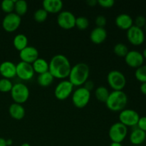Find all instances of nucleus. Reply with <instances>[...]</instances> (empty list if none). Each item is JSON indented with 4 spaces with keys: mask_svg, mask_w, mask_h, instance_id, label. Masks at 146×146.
<instances>
[{
    "mask_svg": "<svg viewBox=\"0 0 146 146\" xmlns=\"http://www.w3.org/2000/svg\"><path fill=\"white\" fill-rule=\"evenodd\" d=\"M109 94L110 93L108 91V88L104 86H98L96 89L95 91L96 97L101 102L106 103V100L108 99Z\"/></svg>",
    "mask_w": 146,
    "mask_h": 146,
    "instance_id": "obj_25",
    "label": "nucleus"
},
{
    "mask_svg": "<svg viewBox=\"0 0 146 146\" xmlns=\"http://www.w3.org/2000/svg\"><path fill=\"white\" fill-rule=\"evenodd\" d=\"M107 38V31L104 28L95 27L90 34L91 41L96 44H99L104 42Z\"/></svg>",
    "mask_w": 146,
    "mask_h": 146,
    "instance_id": "obj_19",
    "label": "nucleus"
},
{
    "mask_svg": "<svg viewBox=\"0 0 146 146\" xmlns=\"http://www.w3.org/2000/svg\"><path fill=\"white\" fill-rule=\"evenodd\" d=\"M140 90L143 94L146 95V82L141 84V86H140Z\"/></svg>",
    "mask_w": 146,
    "mask_h": 146,
    "instance_id": "obj_38",
    "label": "nucleus"
},
{
    "mask_svg": "<svg viewBox=\"0 0 146 146\" xmlns=\"http://www.w3.org/2000/svg\"><path fill=\"white\" fill-rule=\"evenodd\" d=\"M90 74L89 66L83 62L78 63L71 67L68 76V81L73 86H80L84 85V83L88 80Z\"/></svg>",
    "mask_w": 146,
    "mask_h": 146,
    "instance_id": "obj_2",
    "label": "nucleus"
},
{
    "mask_svg": "<svg viewBox=\"0 0 146 146\" xmlns=\"http://www.w3.org/2000/svg\"><path fill=\"white\" fill-rule=\"evenodd\" d=\"M0 74L4 78H14L16 74V65L9 61H3L0 64Z\"/></svg>",
    "mask_w": 146,
    "mask_h": 146,
    "instance_id": "obj_16",
    "label": "nucleus"
},
{
    "mask_svg": "<svg viewBox=\"0 0 146 146\" xmlns=\"http://www.w3.org/2000/svg\"><path fill=\"white\" fill-rule=\"evenodd\" d=\"M19 58L21 61L32 64L38 58V51L35 47L27 46L19 51Z\"/></svg>",
    "mask_w": 146,
    "mask_h": 146,
    "instance_id": "obj_15",
    "label": "nucleus"
},
{
    "mask_svg": "<svg viewBox=\"0 0 146 146\" xmlns=\"http://www.w3.org/2000/svg\"><path fill=\"white\" fill-rule=\"evenodd\" d=\"M135 77L141 84L146 82V65H142L136 68L135 71Z\"/></svg>",
    "mask_w": 146,
    "mask_h": 146,
    "instance_id": "obj_29",
    "label": "nucleus"
},
{
    "mask_svg": "<svg viewBox=\"0 0 146 146\" xmlns=\"http://www.w3.org/2000/svg\"><path fill=\"white\" fill-rule=\"evenodd\" d=\"M145 27V31H146V24H145V27Z\"/></svg>",
    "mask_w": 146,
    "mask_h": 146,
    "instance_id": "obj_45",
    "label": "nucleus"
},
{
    "mask_svg": "<svg viewBox=\"0 0 146 146\" xmlns=\"http://www.w3.org/2000/svg\"><path fill=\"white\" fill-rule=\"evenodd\" d=\"M128 134V127L121 123L113 124L108 131V135L112 142L121 143L125 140Z\"/></svg>",
    "mask_w": 146,
    "mask_h": 146,
    "instance_id": "obj_6",
    "label": "nucleus"
},
{
    "mask_svg": "<svg viewBox=\"0 0 146 146\" xmlns=\"http://www.w3.org/2000/svg\"><path fill=\"white\" fill-rule=\"evenodd\" d=\"M6 143H7V146H9V145H12V140L11 139H7L6 140Z\"/></svg>",
    "mask_w": 146,
    "mask_h": 146,
    "instance_id": "obj_42",
    "label": "nucleus"
},
{
    "mask_svg": "<svg viewBox=\"0 0 146 146\" xmlns=\"http://www.w3.org/2000/svg\"><path fill=\"white\" fill-rule=\"evenodd\" d=\"M76 18L72 12L69 11H62L58 13L57 23L61 28L64 29H71L75 27Z\"/></svg>",
    "mask_w": 146,
    "mask_h": 146,
    "instance_id": "obj_12",
    "label": "nucleus"
},
{
    "mask_svg": "<svg viewBox=\"0 0 146 146\" xmlns=\"http://www.w3.org/2000/svg\"><path fill=\"white\" fill-rule=\"evenodd\" d=\"M0 146H7L6 140L3 138H0Z\"/></svg>",
    "mask_w": 146,
    "mask_h": 146,
    "instance_id": "obj_40",
    "label": "nucleus"
},
{
    "mask_svg": "<svg viewBox=\"0 0 146 146\" xmlns=\"http://www.w3.org/2000/svg\"><path fill=\"white\" fill-rule=\"evenodd\" d=\"M21 18L15 12L7 14L2 21V27L7 32L16 31L21 24Z\"/></svg>",
    "mask_w": 146,
    "mask_h": 146,
    "instance_id": "obj_10",
    "label": "nucleus"
},
{
    "mask_svg": "<svg viewBox=\"0 0 146 146\" xmlns=\"http://www.w3.org/2000/svg\"><path fill=\"white\" fill-rule=\"evenodd\" d=\"M34 71L31 64L20 61L16 65V74L21 80L28 81L34 75Z\"/></svg>",
    "mask_w": 146,
    "mask_h": 146,
    "instance_id": "obj_13",
    "label": "nucleus"
},
{
    "mask_svg": "<svg viewBox=\"0 0 146 146\" xmlns=\"http://www.w3.org/2000/svg\"><path fill=\"white\" fill-rule=\"evenodd\" d=\"M87 4H88L91 7H94L96 4H98V1H96V0H88L87 1Z\"/></svg>",
    "mask_w": 146,
    "mask_h": 146,
    "instance_id": "obj_39",
    "label": "nucleus"
},
{
    "mask_svg": "<svg viewBox=\"0 0 146 146\" xmlns=\"http://www.w3.org/2000/svg\"><path fill=\"white\" fill-rule=\"evenodd\" d=\"M91 98V92L84 87H79L72 95L73 104L78 108H83L86 106Z\"/></svg>",
    "mask_w": 146,
    "mask_h": 146,
    "instance_id": "obj_7",
    "label": "nucleus"
},
{
    "mask_svg": "<svg viewBox=\"0 0 146 146\" xmlns=\"http://www.w3.org/2000/svg\"><path fill=\"white\" fill-rule=\"evenodd\" d=\"M120 123L123 124L126 127H135L137 125L140 115L138 112L133 109H123L120 112Z\"/></svg>",
    "mask_w": 146,
    "mask_h": 146,
    "instance_id": "obj_8",
    "label": "nucleus"
},
{
    "mask_svg": "<svg viewBox=\"0 0 146 146\" xmlns=\"http://www.w3.org/2000/svg\"><path fill=\"white\" fill-rule=\"evenodd\" d=\"M110 146H123L122 144L121 143H115V142H112L111 143Z\"/></svg>",
    "mask_w": 146,
    "mask_h": 146,
    "instance_id": "obj_41",
    "label": "nucleus"
},
{
    "mask_svg": "<svg viewBox=\"0 0 146 146\" xmlns=\"http://www.w3.org/2000/svg\"><path fill=\"white\" fill-rule=\"evenodd\" d=\"M73 84L69 81L64 80L58 83L54 90V95L57 99L64 101L70 96L73 91Z\"/></svg>",
    "mask_w": 146,
    "mask_h": 146,
    "instance_id": "obj_11",
    "label": "nucleus"
},
{
    "mask_svg": "<svg viewBox=\"0 0 146 146\" xmlns=\"http://www.w3.org/2000/svg\"><path fill=\"white\" fill-rule=\"evenodd\" d=\"M134 23H135V26H136V27L142 29L143 27H145V25L146 24L145 17L143 15L137 16L135 19Z\"/></svg>",
    "mask_w": 146,
    "mask_h": 146,
    "instance_id": "obj_33",
    "label": "nucleus"
},
{
    "mask_svg": "<svg viewBox=\"0 0 146 146\" xmlns=\"http://www.w3.org/2000/svg\"><path fill=\"white\" fill-rule=\"evenodd\" d=\"M142 55H143V56L144 59H146V48L143 50V51Z\"/></svg>",
    "mask_w": 146,
    "mask_h": 146,
    "instance_id": "obj_43",
    "label": "nucleus"
},
{
    "mask_svg": "<svg viewBox=\"0 0 146 146\" xmlns=\"http://www.w3.org/2000/svg\"><path fill=\"white\" fill-rule=\"evenodd\" d=\"M115 23L121 29L128 30L133 25V20L129 14H120L115 18Z\"/></svg>",
    "mask_w": 146,
    "mask_h": 146,
    "instance_id": "obj_18",
    "label": "nucleus"
},
{
    "mask_svg": "<svg viewBox=\"0 0 146 146\" xmlns=\"http://www.w3.org/2000/svg\"><path fill=\"white\" fill-rule=\"evenodd\" d=\"M126 36L128 41L134 46L141 45L145 41V33L143 29L135 25H133L127 30Z\"/></svg>",
    "mask_w": 146,
    "mask_h": 146,
    "instance_id": "obj_9",
    "label": "nucleus"
},
{
    "mask_svg": "<svg viewBox=\"0 0 146 146\" xmlns=\"http://www.w3.org/2000/svg\"><path fill=\"white\" fill-rule=\"evenodd\" d=\"M54 76L51 74L49 71L38 74L37 78V82L38 85L41 87H48L51 85L54 81Z\"/></svg>",
    "mask_w": 146,
    "mask_h": 146,
    "instance_id": "obj_24",
    "label": "nucleus"
},
{
    "mask_svg": "<svg viewBox=\"0 0 146 146\" xmlns=\"http://www.w3.org/2000/svg\"><path fill=\"white\" fill-rule=\"evenodd\" d=\"M130 142L135 145H140L146 140V132L136 127L132 131L129 137Z\"/></svg>",
    "mask_w": 146,
    "mask_h": 146,
    "instance_id": "obj_20",
    "label": "nucleus"
},
{
    "mask_svg": "<svg viewBox=\"0 0 146 146\" xmlns=\"http://www.w3.org/2000/svg\"><path fill=\"white\" fill-rule=\"evenodd\" d=\"M10 93H11L12 99L17 104H24L28 100L29 97V88L25 84H21V83L13 84V87Z\"/></svg>",
    "mask_w": 146,
    "mask_h": 146,
    "instance_id": "obj_5",
    "label": "nucleus"
},
{
    "mask_svg": "<svg viewBox=\"0 0 146 146\" xmlns=\"http://www.w3.org/2000/svg\"><path fill=\"white\" fill-rule=\"evenodd\" d=\"M28 9V4L24 0H17L14 6V11L19 16H23L27 13Z\"/></svg>",
    "mask_w": 146,
    "mask_h": 146,
    "instance_id": "obj_26",
    "label": "nucleus"
},
{
    "mask_svg": "<svg viewBox=\"0 0 146 146\" xmlns=\"http://www.w3.org/2000/svg\"><path fill=\"white\" fill-rule=\"evenodd\" d=\"M125 61L128 66L137 68L143 65L144 58L141 52L136 50H131L125 56Z\"/></svg>",
    "mask_w": 146,
    "mask_h": 146,
    "instance_id": "obj_14",
    "label": "nucleus"
},
{
    "mask_svg": "<svg viewBox=\"0 0 146 146\" xmlns=\"http://www.w3.org/2000/svg\"><path fill=\"white\" fill-rule=\"evenodd\" d=\"M136 127L139 129L142 130L143 131L146 132V116L140 117Z\"/></svg>",
    "mask_w": 146,
    "mask_h": 146,
    "instance_id": "obj_36",
    "label": "nucleus"
},
{
    "mask_svg": "<svg viewBox=\"0 0 146 146\" xmlns=\"http://www.w3.org/2000/svg\"><path fill=\"white\" fill-rule=\"evenodd\" d=\"M113 51L116 56L119 57H124L127 55L128 51V48L125 44L123 43H118L114 46Z\"/></svg>",
    "mask_w": 146,
    "mask_h": 146,
    "instance_id": "obj_27",
    "label": "nucleus"
},
{
    "mask_svg": "<svg viewBox=\"0 0 146 146\" xmlns=\"http://www.w3.org/2000/svg\"><path fill=\"white\" fill-rule=\"evenodd\" d=\"M89 25V21L85 17H78L76 18L75 27L80 30L86 29Z\"/></svg>",
    "mask_w": 146,
    "mask_h": 146,
    "instance_id": "obj_32",
    "label": "nucleus"
},
{
    "mask_svg": "<svg viewBox=\"0 0 146 146\" xmlns=\"http://www.w3.org/2000/svg\"><path fill=\"white\" fill-rule=\"evenodd\" d=\"M25 109H24V106L21 104H17V103H14V104H11L9 108V113L10 116L12 118L15 120H21L25 115Z\"/></svg>",
    "mask_w": 146,
    "mask_h": 146,
    "instance_id": "obj_21",
    "label": "nucleus"
},
{
    "mask_svg": "<svg viewBox=\"0 0 146 146\" xmlns=\"http://www.w3.org/2000/svg\"><path fill=\"white\" fill-rule=\"evenodd\" d=\"M48 17V13L44 9H38L36 10L34 14V19L36 22L42 23L45 21Z\"/></svg>",
    "mask_w": 146,
    "mask_h": 146,
    "instance_id": "obj_30",
    "label": "nucleus"
},
{
    "mask_svg": "<svg viewBox=\"0 0 146 146\" xmlns=\"http://www.w3.org/2000/svg\"><path fill=\"white\" fill-rule=\"evenodd\" d=\"M13 87V84L10 79L8 78H1L0 79V91L2 93L10 92Z\"/></svg>",
    "mask_w": 146,
    "mask_h": 146,
    "instance_id": "obj_31",
    "label": "nucleus"
},
{
    "mask_svg": "<svg viewBox=\"0 0 146 146\" xmlns=\"http://www.w3.org/2000/svg\"><path fill=\"white\" fill-rule=\"evenodd\" d=\"M84 86L83 87L85 88L86 90H88V91H90V92H91V91H92L94 88V83L92 81H91V80H87V81L84 83Z\"/></svg>",
    "mask_w": 146,
    "mask_h": 146,
    "instance_id": "obj_37",
    "label": "nucleus"
},
{
    "mask_svg": "<svg viewBox=\"0 0 146 146\" xmlns=\"http://www.w3.org/2000/svg\"><path fill=\"white\" fill-rule=\"evenodd\" d=\"M96 24L97 25V27H101L104 28L107 22L106 18L104 15H98L95 19Z\"/></svg>",
    "mask_w": 146,
    "mask_h": 146,
    "instance_id": "obj_34",
    "label": "nucleus"
},
{
    "mask_svg": "<svg viewBox=\"0 0 146 146\" xmlns=\"http://www.w3.org/2000/svg\"><path fill=\"white\" fill-rule=\"evenodd\" d=\"M128 103V96L123 91H113L110 93L106 101L107 108L111 111L118 112L125 109Z\"/></svg>",
    "mask_w": 146,
    "mask_h": 146,
    "instance_id": "obj_3",
    "label": "nucleus"
},
{
    "mask_svg": "<svg viewBox=\"0 0 146 146\" xmlns=\"http://www.w3.org/2000/svg\"><path fill=\"white\" fill-rule=\"evenodd\" d=\"M107 81L113 91H122L126 85V78L122 72L112 70L107 75Z\"/></svg>",
    "mask_w": 146,
    "mask_h": 146,
    "instance_id": "obj_4",
    "label": "nucleus"
},
{
    "mask_svg": "<svg viewBox=\"0 0 146 146\" xmlns=\"http://www.w3.org/2000/svg\"><path fill=\"white\" fill-rule=\"evenodd\" d=\"M31 65H32L34 72L38 74L48 71V63L44 58L38 57Z\"/></svg>",
    "mask_w": 146,
    "mask_h": 146,
    "instance_id": "obj_22",
    "label": "nucleus"
},
{
    "mask_svg": "<svg viewBox=\"0 0 146 146\" xmlns=\"http://www.w3.org/2000/svg\"><path fill=\"white\" fill-rule=\"evenodd\" d=\"M43 9L47 13L56 14L61 12L63 8V2L61 0H44L42 2Z\"/></svg>",
    "mask_w": 146,
    "mask_h": 146,
    "instance_id": "obj_17",
    "label": "nucleus"
},
{
    "mask_svg": "<svg viewBox=\"0 0 146 146\" xmlns=\"http://www.w3.org/2000/svg\"><path fill=\"white\" fill-rule=\"evenodd\" d=\"M16 0H4L1 3V8L4 12L7 14L12 13L14 11Z\"/></svg>",
    "mask_w": 146,
    "mask_h": 146,
    "instance_id": "obj_28",
    "label": "nucleus"
},
{
    "mask_svg": "<svg viewBox=\"0 0 146 146\" xmlns=\"http://www.w3.org/2000/svg\"><path fill=\"white\" fill-rule=\"evenodd\" d=\"M98 4L104 8H111L115 4L114 0H98Z\"/></svg>",
    "mask_w": 146,
    "mask_h": 146,
    "instance_id": "obj_35",
    "label": "nucleus"
},
{
    "mask_svg": "<svg viewBox=\"0 0 146 146\" xmlns=\"http://www.w3.org/2000/svg\"><path fill=\"white\" fill-rule=\"evenodd\" d=\"M71 66L66 56L56 54L54 56L48 63V71L54 78L63 79L68 77Z\"/></svg>",
    "mask_w": 146,
    "mask_h": 146,
    "instance_id": "obj_1",
    "label": "nucleus"
},
{
    "mask_svg": "<svg viewBox=\"0 0 146 146\" xmlns=\"http://www.w3.org/2000/svg\"><path fill=\"white\" fill-rule=\"evenodd\" d=\"M13 45L18 51H21L28 46V38L23 34H19L13 39Z\"/></svg>",
    "mask_w": 146,
    "mask_h": 146,
    "instance_id": "obj_23",
    "label": "nucleus"
},
{
    "mask_svg": "<svg viewBox=\"0 0 146 146\" xmlns=\"http://www.w3.org/2000/svg\"><path fill=\"white\" fill-rule=\"evenodd\" d=\"M21 146H31V145H30L28 143H24L21 144Z\"/></svg>",
    "mask_w": 146,
    "mask_h": 146,
    "instance_id": "obj_44",
    "label": "nucleus"
}]
</instances>
